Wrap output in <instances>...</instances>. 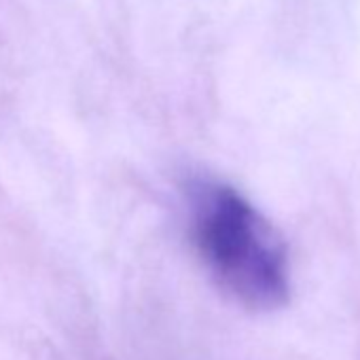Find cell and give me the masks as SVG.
Here are the masks:
<instances>
[{"instance_id": "1", "label": "cell", "mask_w": 360, "mask_h": 360, "mask_svg": "<svg viewBox=\"0 0 360 360\" xmlns=\"http://www.w3.org/2000/svg\"><path fill=\"white\" fill-rule=\"evenodd\" d=\"M191 233L217 282L242 305L280 309L290 299V263L280 231L233 187L200 180L189 189Z\"/></svg>"}]
</instances>
